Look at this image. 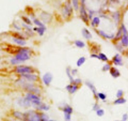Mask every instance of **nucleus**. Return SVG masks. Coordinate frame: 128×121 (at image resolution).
<instances>
[{"label":"nucleus","instance_id":"4be33fe9","mask_svg":"<svg viewBox=\"0 0 128 121\" xmlns=\"http://www.w3.org/2000/svg\"><path fill=\"white\" fill-rule=\"evenodd\" d=\"M66 75L68 76V78H70V84L74 83V80H75V78H74V76L72 75V70H70V68L68 66V68H66Z\"/></svg>","mask_w":128,"mask_h":121},{"label":"nucleus","instance_id":"4468645a","mask_svg":"<svg viewBox=\"0 0 128 121\" xmlns=\"http://www.w3.org/2000/svg\"><path fill=\"white\" fill-rule=\"evenodd\" d=\"M62 110H63L64 115H72L73 114V107L70 105H67V104H65V103H64V106L62 107Z\"/></svg>","mask_w":128,"mask_h":121},{"label":"nucleus","instance_id":"de8ad7c7","mask_svg":"<svg viewBox=\"0 0 128 121\" xmlns=\"http://www.w3.org/2000/svg\"><path fill=\"white\" fill-rule=\"evenodd\" d=\"M61 1H64V0H61Z\"/></svg>","mask_w":128,"mask_h":121},{"label":"nucleus","instance_id":"7c9ffc66","mask_svg":"<svg viewBox=\"0 0 128 121\" xmlns=\"http://www.w3.org/2000/svg\"><path fill=\"white\" fill-rule=\"evenodd\" d=\"M85 60H87V59H85V57H80V58L78 59V61H77V66H81L83 63L85 62Z\"/></svg>","mask_w":128,"mask_h":121},{"label":"nucleus","instance_id":"9b49d317","mask_svg":"<svg viewBox=\"0 0 128 121\" xmlns=\"http://www.w3.org/2000/svg\"><path fill=\"white\" fill-rule=\"evenodd\" d=\"M79 88H80L79 85H76V84H74V83L73 84H70V85H67L65 87V89L67 90V92L70 93V94H73V93H75Z\"/></svg>","mask_w":128,"mask_h":121},{"label":"nucleus","instance_id":"09e8293b","mask_svg":"<svg viewBox=\"0 0 128 121\" xmlns=\"http://www.w3.org/2000/svg\"><path fill=\"white\" fill-rule=\"evenodd\" d=\"M115 121H119V120H115Z\"/></svg>","mask_w":128,"mask_h":121},{"label":"nucleus","instance_id":"cd10ccee","mask_svg":"<svg viewBox=\"0 0 128 121\" xmlns=\"http://www.w3.org/2000/svg\"><path fill=\"white\" fill-rule=\"evenodd\" d=\"M98 59H99V60H102V61H104V62H108V61H109L108 57L106 56L104 53H99V54H98Z\"/></svg>","mask_w":128,"mask_h":121},{"label":"nucleus","instance_id":"ea45409f","mask_svg":"<svg viewBox=\"0 0 128 121\" xmlns=\"http://www.w3.org/2000/svg\"><path fill=\"white\" fill-rule=\"evenodd\" d=\"M99 105H98V103H95V104H94V106H93V110H95V112H96V110H97V109H99Z\"/></svg>","mask_w":128,"mask_h":121},{"label":"nucleus","instance_id":"20e7f679","mask_svg":"<svg viewBox=\"0 0 128 121\" xmlns=\"http://www.w3.org/2000/svg\"><path fill=\"white\" fill-rule=\"evenodd\" d=\"M15 73L20 74V75H24V74H32L34 73V70L30 66L27 65H17L15 68Z\"/></svg>","mask_w":128,"mask_h":121},{"label":"nucleus","instance_id":"6ab92c4d","mask_svg":"<svg viewBox=\"0 0 128 121\" xmlns=\"http://www.w3.org/2000/svg\"><path fill=\"white\" fill-rule=\"evenodd\" d=\"M81 32H82V36L84 39H87V40H91V39H92V34H91V32L87 28H83Z\"/></svg>","mask_w":128,"mask_h":121},{"label":"nucleus","instance_id":"0eeeda50","mask_svg":"<svg viewBox=\"0 0 128 121\" xmlns=\"http://www.w3.org/2000/svg\"><path fill=\"white\" fill-rule=\"evenodd\" d=\"M126 34H128V31H127L126 27H125V25L122 24V26L120 27V30L117 31L116 36H115V38H114L115 41H116V40H121V38H122L123 36H126Z\"/></svg>","mask_w":128,"mask_h":121},{"label":"nucleus","instance_id":"aec40b11","mask_svg":"<svg viewBox=\"0 0 128 121\" xmlns=\"http://www.w3.org/2000/svg\"><path fill=\"white\" fill-rule=\"evenodd\" d=\"M36 109L38 110H41V112H47L49 109V106L47 104H44V103H41L40 105L36 106Z\"/></svg>","mask_w":128,"mask_h":121},{"label":"nucleus","instance_id":"a878e982","mask_svg":"<svg viewBox=\"0 0 128 121\" xmlns=\"http://www.w3.org/2000/svg\"><path fill=\"white\" fill-rule=\"evenodd\" d=\"M125 103H126V99L125 98H119L114 101L113 104L114 105H121V104H125Z\"/></svg>","mask_w":128,"mask_h":121},{"label":"nucleus","instance_id":"b1692460","mask_svg":"<svg viewBox=\"0 0 128 121\" xmlns=\"http://www.w3.org/2000/svg\"><path fill=\"white\" fill-rule=\"evenodd\" d=\"M121 43H122V45L124 46V47H127L128 46V34L123 36L122 38H121Z\"/></svg>","mask_w":128,"mask_h":121},{"label":"nucleus","instance_id":"c03bdc74","mask_svg":"<svg viewBox=\"0 0 128 121\" xmlns=\"http://www.w3.org/2000/svg\"><path fill=\"white\" fill-rule=\"evenodd\" d=\"M91 58H96V59H98V54H91Z\"/></svg>","mask_w":128,"mask_h":121},{"label":"nucleus","instance_id":"ddd939ff","mask_svg":"<svg viewBox=\"0 0 128 121\" xmlns=\"http://www.w3.org/2000/svg\"><path fill=\"white\" fill-rule=\"evenodd\" d=\"M85 85L89 87V89H91V91L93 92V94H94V98L96 99V100H98V97H97V92H96V88H95V86L93 85L91 81H89V80H85Z\"/></svg>","mask_w":128,"mask_h":121},{"label":"nucleus","instance_id":"4c0bfd02","mask_svg":"<svg viewBox=\"0 0 128 121\" xmlns=\"http://www.w3.org/2000/svg\"><path fill=\"white\" fill-rule=\"evenodd\" d=\"M74 84H76V85H81L82 84V80H81V78H75V80H74Z\"/></svg>","mask_w":128,"mask_h":121},{"label":"nucleus","instance_id":"f3484780","mask_svg":"<svg viewBox=\"0 0 128 121\" xmlns=\"http://www.w3.org/2000/svg\"><path fill=\"white\" fill-rule=\"evenodd\" d=\"M97 33L99 34L102 38H104V39H114L115 38V36H113V34H111V36H109V34H107L105 32V31H102V30H97Z\"/></svg>","mask_w":128,"mask_h":121},{"label":"nucleus","instance_id":"e433bc0d","mask_svg":"<svg viewBox=\"0 0 128 121\" xmlns=\"http://www.w3.org/2000/svg\"><path fill=\"white\" fill-rule=\"evenodd\" d=\"M123 95H124V91H123L122 89L117 90V92H116V98H117V99H119V98H123Z\"/></svg>","mask_w":128,"mask_h":121},{"label":"nucleus","instance_id":"dca6fc26","mask_svg":"<svg viewBox=\"0 0 128 121\" xmlns=\"http://www.w3.org/2000/svg\"><path fill=\"white\" fill-rule=\"evenodd\" d=\"M109 72H110V74H111V76L113 78H119L121 76V72L117 70L116 68H111V70H110Z\"/></svg>","mask_w":128,"mask_h":121},{"label":"nucleus","instance_id":"f704fd0d","mask_svg":"<svg viewBox=\"0 0 128 121\" xmlns=\"http://www.w3.org/2000/svg\"><path fill=\"white\" fill-rule=\"evenodd\" d=\"M114 45H115V47H116V49L119 51H122L123 49H124V46L122 45V43H121V42H120V43H115Z\"/></svg>","mask_w":128,"mask_h":121},{"label":"nucleus","instance_id":"2eb2a0df","mask_svg":"<svg viewBox=\"0 0 128 121\" xmlns=\"http://www.w3.org/2000/svg\"><path fill=\"white\" fill-rule=\"evenodd\" d=\"M31 18H32V23H33L34 25H36L38 27H44L45 26L43 21H41V19H38L33 14H31Z\"/></svg>","mask_w":128,"mask_h":121},{"label":"nucleus","instance_id":"58836bf2","mask_svg":"<svg viewBox=\"0 0 128 121\" xmlns=\"http://www.w3.org/2000/svg\"><path fill=\"white\" fill-rule=\"evenodd\" d=\"M14 116L17 117V118H20V119L23 118V114H20L19 112H15V113H14Z\"/></svg>","mask_w":128,"mask_h":121},{"label":"nucleus","instance_id":"39448f33","mask_svg":"<svg viewBox=\"0 0 128 121\" xmlns=\"http://www.w3.org/2000/svg\"><path fill=\"white\" fill-rule=\"evenodd\" d=\"M26 99L29 101V102L31 103L32 105H35V106H38V105H40L41 104V98H40V95H38V94H35V93H30L29 92L28 94L26 95Z\"/></svg>","mask_w":128,"mask_h":121},{"label":"nucleus","instance_id":"9d476101","mask_svg":"<svg viewBox=\"0 0 128 121\" xmlns=\"http://www.w3.org/2000/svg\"><path fill=\"white\" fill-rule=\"evenodd\" d=\"M21 77H24V79H26L27 81H29V83H33V81L38 80V75L34 74V73H32V74H24V75H21Z\"/></svg>","mask_w":128,"mask_h":121},{"label":"nucleus","instance_id":"a19ab883","mask_svg":"<svg viewBox=\"0 0 128 121\" xmlns=\"http://www.w3.org/2000/svg\"><path fill=\"white\" fill-rule=\"evenodd\" d=\"M13 27H14V28H15L16 29V30H21V28H20V27H19V26H17V25L15 24V23H13Z\"/></svg>","mask_w":128,"mask_h":121},{"label":"nucleus","instance_id":"1a4fd4ad","mask_svg":"<svg viewBox=\"0 0 128 121\" xmlns=\"http://www.w3.org/2000/svg\"><path fill=\"white\" fill-rule=\"evenodd\" d=\"M52 74L51 73H49V72H47V73H45L43 75V83H44V85L45 86H50V84H51V81H52Z\"/></svg>","mask_w":128,"mask_h":121},{"label":"nucleus","instance_id":"79ce46f5","mask_svg":"<svg viewBox=\"0 0 128 121\" xmlns=\"http://www.w3.org/2000/svg\"><path fill=\"white\" fill-rule=\"evenodd\" d=\"M72 73H73V76H74V75H77V74H78L77 69H73V70H72Z\"/></svg>","mask_w":128,"mask_h":121},{"label":"nucleus","instance_id":"473e14b6","mask_svg":"<svg viewBox=\"0 0 128 121\" xmlns=\"http://www.w3.org/2000/svg\"><path fill=\"white\" fill-rule=\"evenodd\" d=\"M97 97H98V99H100V100H102V101L107 100V95H106L105 93H102V92H98L97 93Z\"/></svg>","mask_w":128,"mask_h":121},{"label":"nucleus","instance_id":"2f4dec72","mask_svg":"<svg viewBox=\"0 0 128 121\" xmlns=\"http://www.w3.org/2000/svg\"><path fill=\"white\" fill-rule=\"evenodd\" d=\"M111 68H112L111 64H110L109 62H107L104 66H102V72H107V71H110V70H111Z\"/></svg>","mask_w":128,"mask_h":121},{"label":"nucleus","instance_id":"c85d7f7f","mask_svg":"<svg viewBox=\"0 0 128 121\" xmlns=\"http://www.w3.org/2000/svg\"><path fill=\"white\" fill-rule=\"evenodd\" d=\"M21 19L26 23V25H28V26H30L31 27V25H32V21L30 18H29L28 16H21Z\"/></svg>","mask_w":128,"mask_h":121},{"label":"nucleus","instance_id":"a211bd4d","mask_svg":"<svg viewBox=\"0 0 128 121\" xmlns=\"http://www.w3.org/2000/svg\"><path fill=\"white\" fill-rule=\"evenodd\" d=\"M12 41H13L15 44H17V45H19V46H25V45H26V41L23 40V39H18V38L13 36V38H12Z\"/></svg>","mask_w":128,"mask_h":121},{"label":"nucleus","instance_id":"49530a36","mask_svg":"<svg viewBox=\"0 0 128 121\" xmlns=\"http://www.w3.org/2000/svg\"><path fill=\"white\" fill-rule=\"evenodd\" d=\"M49 121H57V120H49Z\"/></svg>","mask_w":128,"mask_h":121},{"label":"nucleus","instance_id":"423d86ee","mask_svg":"<svg viewBox=\"0 0 128 121\" xmlns=\"http://www.w3.org/2000/svg\"><path fill=\"white\" fill-rule=\"evenodd\" d=\"M79 14H80L81 19H82L85 24H89V21H90V19H89V15H88V13H87V10H85L84 6H81V4H80V7H79Z\"/></svg>","mask_w":128,"mask_h":121},{"label":"nucleus","instance_id":"72a5a7b5","mask_svg":"<svg viewBox=\"0 0 128 121\" xmlns=\"http://www.w3.org/2000/svg\"><path fill=\"white\" fill-rule=\"evenodd\" d=\"M96 115H97L98 117H102V116L105 115V110L102 109V108H99V109L96 110Z\"/></svg>","mask_w":128,"mask_h":121},{"label":"nucleus","instance_id":"a18cd8bd","mask_svg":"<svg viewBox=\"0 0 128 121\" xmlns=\"http://www.w3.org/2000/svg\"><path fill=\"white\" fill-rule=\"evenodd\" d=\"M80 4H81V6H84V4H85V0H80Z\"/></svg>","mask_w":128,"mask_h":121},{"label":"nucleus","instance_id":"393cba45","mask_svg":"<svg viewBox=\"0 0 128 121\" xmlns=\"http://www.w3.org/2000/svg\"><path fill=\"white\" fill-rule=\"evenodd\" d=\"M74 44H75V46L78 47V48H83L85 46V43L81 40H76L75 42H74Z\"/></svg>","mask_w":128,"mask_h":121},{"label":"nucleus","instance_id":"412c9836","mask_svg":"<svg viewBox=\"0 0 128 121\" xmlns=\"http://www.w3.org/2000/svg\"><path fill=\"white\" fill-rule=\"evenodd\" d=\"M113 19H114V21H115V24H119L120 23V21H121V13H120V11H115V12H113Z\"/></svg>","mask_w":128,"mask_h":121},{"label":"nucleus","instance_id":"6e6552de","mask_svg":"<svg viewBox=\"0 0 128 121\" xmlns=\"http://www.w3.org/2000/svg\"><path fill=\"white\" fill-rule=\"evenodd\" d=\"M112 63L115 66H122V65H124L122 56H121L120 54H115V56L113 57V59H112Z\"/></svg>","mask_w":128,"mask_h":121},{"label":"nucleus","instance_id":"f257e3e1","mask_svg":"<svg viewBox=\"0 0 128 121\" xmlns=\"http://www.w3.org/2000/svg\"><path fill=\"white\" fill-rule=\"evenodd\" d=\"M31 57V51L29 48H21L19 50H17L16 55L14 58L11 59V64H18V63H21L24 61L30 59Z\"/></svg>","mask_w":128,"mask_h":121},{"label":"nucleus","instance_id":"8fccbe9b","mask_svg":"<svg viewBox=\"0 0 128 121\" xmlns=\"http://www.w3.org/2000/svg\"><path fill=\"white\" fill-rule=\"evenodd\" d=\"M122 121H123V120H122Z\"/></svg>","mask_w":128,"mask_h":121},{"label":"nucleus","instance_id":"c756f323","mask_svg":"<svg viewBox=\"0 0 128 121\" xmlns=\"http://www.w3.org/2000/svg\"><path fill=\"white\" fill-rule=\"evenodd\" d=\"M70 2H72L74 9H75V10H79V3H80L79 0H72Z\"/></svg>","mask_w":128,"mask_h":121},{"label":"nucleus","instance_id":"f8f14e48","mask_svg":"<svg viewBox=\"0 0 128 121\" xmlns=\"http://www.w3.org/2000/svg\"><path fill=\"white\" fill-rule=\"evenodd\" d=\"M41 21L43 23H50L51 21V15L47 12H42L41 13Z\"/></svg>","mask_w":128,"mask_h":121},{"label":"nucleus","instance_id":"c9c22d12","mask_svg":"<svg viewBox=\"0 0 128 121\" xmlns=\"http://www.w3.org/2000/svg\"><path fill=\"white\" fill-rule=\"evenodd\" d=\"M41 121H49L48 116L44 113H41Z\"/></svg>","mask_w":128,"mask_h":121},{"label":"nucleus","instance_id":"5701e85b","mask_svg":"<svg viewBox=\"0 0 128 121\" xmlns=\"http://www.w3.org/2000/svg\"><path fill=\"white\" fill-rule=\"evenodd\" d=\"M100 24V18L99 16H94L92 18V26L94 27V28H96V26H98V25Z\"/></svg>","mask_w":128,"mask_h":121},{"label":"nucleus","instance_id":"bb28decb","mask_svg":"<svg viewBox=\"0 0 128 121\" xmlns=\"http://www.w3.org/2000/svg\"><path fill=\"white\" fill-rule=\"evenodd\" d=\"M45 31H46V27H45V26H44V27H38V29H36V32H38V34L40 36H44Z\"/></svg>","mask_w":128,"mask_h":121},{"label":"nucleus","instance_id":"f03ea898","mask_svg":"<svg viewBox=\"0 0 128 121\" xmlns=\"http://www.w3.org/2000/svg\"><path fill=\"white\" fill-rule=\"evenodd\" d=\"M73 7H72V2H66L64 4V7L62 8V14H63V17L66 19H70L73 15Z\"/></svg>","mask_w":128,"mask_h":121},{"label":"nucleus","instance_id":"7ed1b4c3","mask_svg":"<svg viewBox=\"0 0 128 121\" xmlns=\"http://www.w3.org/2000/svg\"><path fill=\"white\" fill-rule=\"evenodd\" d=\"M24 118L27 121H41V113H36L34 110H30L25 114Z\"/></svg>","mask_w":128,"mask_h":121},{"label":"nucleus","instance_id":"37998d69","mask_svg":"<svg viewBox=\"0 0 128 121\" xmlns=\"http://www.w3.org/2000/svg\"><path fill=\"white\" fill-rule=\"evenodd\" d=\"M127 119H128V115L127 114H124L123 115V121H127Z\"/></svg>","mask_w":128,"mask_h":121}]
</instances>
